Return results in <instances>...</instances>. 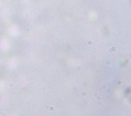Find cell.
Here are the masks:
<instances>
[{
    "label": "cell",
    "instance_id": "cell-1",
    "mask_svg": "<svg viewBox=\"0 0 131 116\" xmlns=\"http://www.w3.org/2000/svg\"><path fill=\"white\" fill-rule=\"evenodd\" d=\"M1 6H2V1L0 0V8H1Z\"/></svg>",
    "mask_w": 131,
    "mask_h": 116
}]
</instances>
